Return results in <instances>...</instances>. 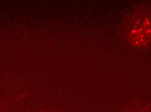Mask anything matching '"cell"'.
<instances>
[{
  "mask_svg": "<svg viewBox=\"0 0 151 112\" xmlns=\"http://www.w3.org/2000/svg\"><path fill=\"white\" fill-rule=\"evenodd\" d=\"M124 33L133 47L143 49L151 43V7L147 4L136 6L127 16Z\"/></svg>",
  "mask_w": 151,
  "mask_h": 112,
  "instance_id": "obj_1",
  "label": "cell"
},
{
  "mask_svg": "<svg viewBox=\"0 0 151 112\" xmlns=\"http://www.w3.org/2000/svg\"><path fill=\"white\" fill-rule=\"evenodd\" d=\"M123 112H151V104L136 103L130 104Z\"/></svg>",
  "mask_w": 151,
  "mask_h": 112,
  "instance_id": "obj_2",
  "label": "cell"
},
{
  "mask_svg": "<svg viewBox=\"0 0 151 112\" xmlns=\"http://www.w3.org/2000/svg\"><path fill=\"white\" fill-rule=\"evenodd\" d=\"M37 112H54V111H45V110H42V111H39Z\"/></svg>",
  "mask_w": 151,
  "mask_h": 112,
  "instance_id": "obj_3",
  "label": "cell"
}]
</instances>
